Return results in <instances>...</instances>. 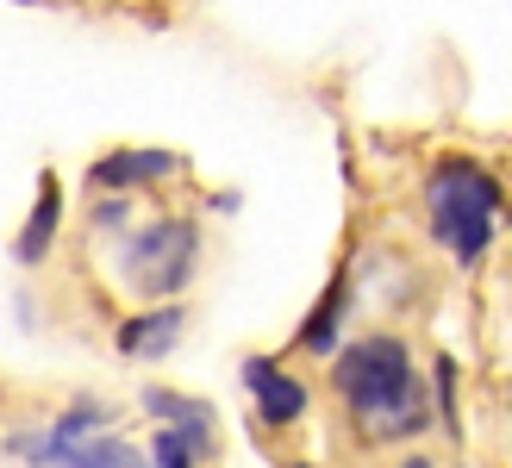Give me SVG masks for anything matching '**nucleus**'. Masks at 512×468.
<instances>
[{
	"label": "nucleus",
	"instance_id": "obj_1",
	"mask_svg": "<svg viewBox=\"0 0 512 468\" xmlns=\"http://www.w3.org/2000/svg\"><path fill=\"white\" fill-rule=\"evenodd\" d=\"M331 394L344 400L363 444H419L438 425L431 375H419V356L400 331H363L331 356Z\"/></svg>",
	"mask_w": 512,
	"mask_h": 468
},
{
	"label": "nucleus",
	"instance_id": "obj_2",
	"mask_svg": "<svg viewBox=\"0 0 512 468\" xmlns=\"http://www.w3.org/2000/svg\"><path fill=\"white\" fill-rule=\"evenodd\" d=\"M425 231L456 269H481L500 238V213H506V188L488 163L475 156H438L425 169Z\"/></svg>",
	"mask_w": 512,
	"mask_h": 468
},
{
	"label": "nucleus",
	"instance_id": "obj_3",
	"mask_svg": "<svg viewBox=\"0 0 512 468\" xmlns=\"http://www.w3.org/2000/svg\"><path fill=\"white\" fill-rule=\"evenodd\" d=\"M200 275V225L188 213L144 219L119 238L113 250V281L125 294H138L150 306H169L188 294V281Z\"/></svg>",
	"mask_w": 512,
	"mask_h": 468
},
{
	"label": "nucleus",
	"instance_id": "obj_4",
	"mask_svg": "<svg viewBox=\"0 0 512 468\" xmlns=\"http://www.w3.org/2000/svg\"><path fill=\"white\" fill-rule=\"evenodd\" d=\"M7 450L32 468H150V450H132L113 431L82 437V444H57L50 431H19V437H7Z\"/></svg>",
	"mask_w": 512,
	"mask_h": 468
},
{
	"label": "nucleus",
	"instance_id": "obj_5",
	"mask_svg": "<svg viewBox=\"0 0 512 468\" xmlns=\"http://www.w3.org/2000/svg\"><path fill=\"white\" fill-rule=\"evenodd\" d=\"M244 394H250V406H256V419H263L269 431H288V425H300L306 419V406H313V394H306V381L300 375H288L275 356H244Z\"/></svg>",
	"mask_w": 512,
	"mask_h": 468
},
{
	"label": "nucleus",
	"instance_id": "obj_6",
	"mask_svg": "<svg viewBox=\"0 0 512 468\" xmlns=\"http://www.w3.org/2000/svg\"><path fill=\"white\" fill-rule=\"evenodd\" d=\"M182 331H188V306H144V312H132V319H119V331H113V350L125 356V362H163L175 344H182Z\"/></svg>",
	"mask_w": 512,
	"mask_h": 468
},
{
	"label": "nucleus",
	"instance_id": "obj_7",
	"mask_svg": "<svg viewBox=\"0 0 512 468\" xmlns=\"http://www.w3.org/2000/svg\"><path fill=\"white\" fill-rule=\"evenodd\" d=\"M169 175H182L175 150H107V156H94L88 188L94 194H132V188H150V181H169Z\"/></svg>",
	"mask_w": 512,
	"mask_h": 468
},
{
	"label": "nucleus",
	"instance_id": "obj_8",
	"mask_svg": "<svg viewBox=\"0 0 512 468\" xmlns=\"http://www.w3.org/2000/svg\"><path fill=\"white\" fill-rule=\"evenodd\" d=\"M144 412H150L157 425L182 431L188 444L200 450V462H213V456H219V419H213V406H207V400L175 394V387H144Z\"/></svg>",
	"mask_w": 512,
	"mask_h": 468
},
{
	"label": "nucleus",
	"instance_id": "obj_9",
	"mask_svg": "<svg viewBox=\"0 0 512 468\" xmlns=\"http://www.w3.org/2000/svg\"><path fill=\"white\" fill-rule=\"evenodd\" d=\"M57 231H63V181L57 175H38V200H32V213H25V225H19V238H13V256L25 269H38L44 256H50V244H57Z\"/></svg>",
	"mask_w": 512,
	"mask_h": 468
},
{
	"label": "nucleus",
	"instance_id": "obj_10",
	"mask_svg": "<svg viewBox=\"0 0 512 468\" xmlns=\"http://www.w3.org/2000/svg\"><path fill=\"white\" fill-rule=\"evenodd\" d=\"M350 294H356V281L350 275H331V288H325V300L306 312V325L294 331V350H306V356H338L344 344V319H350Z\"/></svg>",
	"mask_w": 512,
	"mask_h": 468
},
{
	"label": "nucleus",
	"instance_id": "obj_11",
	"mask_svg": "<svg viewBox=\"0 0 512 468\" xmlns=\"http://www.w3.org/2000/svg\"><path fill=\"white\" fill-rule=\"evenodd\" d=\"M107 419H113V412L100 406V400H75L69 412H57V419H50V437H57V444H82V437H100V431H107Z\"/></svg>",
	"mask_w": 512,
	"mask_h": 468
},
{
	"label": "nucleus",
	"instance_id": "obj_12",
	"mask_svg": "<svg viewBox=\"0 0 512 468\" xmlns=\"http://www.w3.org/2000/svg\"><path fill=\"white\" fill-rule=\"evenodd\" d=\"M150 468H207V462H200V450L188 444L182 431L157 425V437H150Z\"/></svg>",
	"mask_w": 512,
	"mask_h": 468
},
{
	"label": "nucleus",
	"instance_id": "obj_13",
	"mask_svg": "<svg viewBox=\"0 0 512 468\" xmlns=\"http://www.w3.org/2000/svg\"><path fill=\"white\" fill-rule=\"evenodd\" d=\"M431 406H438V425L456 431V362L450 356L431 362Z\"/></svg>",
	"mask_w": 512,
	"mask_h": 468
},
{
	"label": "nucleus",
	"instance_id": "obj_14",
	"mask_svg": "<svg viewBox=\"0 0 512 468\" xmlns=\"http://www.w3.org/2000/svg\"><path fill=\"white\" fill-rule=\"evenodd\" d=\"M88 225L100 231V238H113V231L125 238V231H132V200H125V194H100L88 206Z\"/></svg>",
	"mask_w": 512,
	"mask_h": 468
},
{
	"label": "nucleus",
	"instance_id": "obj_15",
	"mask_svg": "<svg viewBox=\"0 0 512 468\" xmlns=\"http://www.w3.org/2000/svg\"><path fill=\"white\" fill-rule=\"evenodd\" d=\"M394 468H438V462H431V456H425V450H419V456H400V462H394Z\"/></svg>",
	"mask_w": 512,
	"mask_h": 468
},
{
	"label": "nucleus",
	"instance_id": "obj_16",
	"mask_svg": "<svg viewBox=\"0 0 512 468\" xmlns=\"http://www.w3.org/2000/svg\"><path fill=\"white\" fill-rule=\"evenodd\" d=\"M288 468H313V462H288Z\"/></svg>",
	"mask_w": 512,
	"mask_h": 468
},
{
	"label": "nucleus",
	"instance_id": "obj_17",
	"mask_svg": "<svg viewBox=\"0 0 512 468\" xmlns=\"http://www.w3.org/2000/svg\"><path fill=\"white\" fill-rule=\"evenodd\" d=\"M456 468H475V462H456Z\"/></svg>",
	"mask_w": 512,
	"mask_h": 468
}]
</instances>
